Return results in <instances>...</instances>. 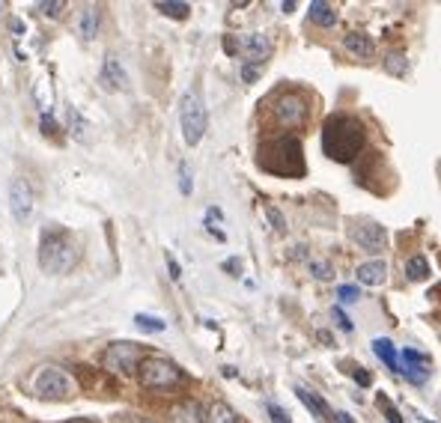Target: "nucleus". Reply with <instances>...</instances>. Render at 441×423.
Wrapping results in <instances>:
<instances>
[{"label":"nucleus","instance_id":"obj_1","mask_svg":"<svg viewBox=\"0 0 441 423\" xmlns=\"http://www.w3.org/2000/svg\"><path fill=\"white\" fill-rule=\"evenodd\" d=\"M322 153L337 161V164H349L355 161L367 146V128L361 119L349 116V114H331L322 123Z\"/></svg>","mask_w":441,"mask_h":423},{"label":"nucleus","instance_id":"obj_2","mask_svg":"<svg viewBox=\"0 0 441 423\" xmlns=\"http://www.w3.org/2000/svg\"><path fill=\"white\" fill-rule=\"evenodd\" d=\"M259 167L266 173L284 176V179H295L304 173V149L302 140L295 135H280L275 140H266L259 146Z\"/></svg>","mask_w":441,"mask_h":423},{"label":"nucleus","instance_id":"obj_3","mask_svg":"<svg viewBox=\"0 0 441 423\" xmlns=\"http://www.w3.org/2000/svg\"><path fill=\"white\" fill-rule=\"evenodd\" d=\"M78 263V245L72 233L66 230H45L42 245H39V266L48 275H66Z\"/></svg>","mask_w":441,"mask_h":423},{"label":"nucleus","instance_id":"obj_4","mask_svg":"<svg viewBox=\"0 0 441 423\" xmlns=\"http://www.w3.org/2000/svg\"><path fill=\"white\" fill-rule=\"evenodd\" d=\"M179 126H182V137L188 146H197L206 135V126H209L206 105L197 93H191V89L179 98Z\"/></svg>","mask_w":441,"mask_h":423},{"label":"nucleus","instance_id":"obj_5","mask_svg":"<svg viewBox=\"0 0 441 423\" xmlns=\"http://www.w3.org/2000/svg\"><path fill=\"white\" fill-rule=\"evenodd\" d=\"M140 385L153 388V390H164V388H176L182 381V370L167 358H144L137 367Z\"/></svg>","mask_w":441,"mask_h":423},{"label":"nucleus","instance_id":"obj_6","mask_svg":"<svg viewBox=\"0 0 441 423\" xmlns=\"http://www.w3.org/2000/svg\"><path fill=\"white\" fill-rule=\"evenodd\" d=\"M224 48L230 54H242L245 57L242 66H250V69H263V63L272 57V39L263 33H250V36H239V39L227 36Z\"/></svg>","mask_w":441,"mask_h":423},{"label":"nucleus","instance_id":"obj_7","mask_svg":"<svg viewBox=\"0 0 441 423\" xmlns=\"http://www.w3.org/2000/svg\"><path fill=\"white\" fill-rule=\"evenodd\" d=\"M307 98L302 93H280L275 98V107H272V116L280 128H298L307 123Z\"/></svg>","mask_w":441,"mask_h":423},{"label":"nucleus","instance_id":"obj_8","mask_svg":"<svg viewBox=\"0 0 441 423\" xmlns=\"http://www.w3.org/2000/svg\"><path fill=\"white\" fill-rule=\"evenodd\" d=\"M105 370L110 372H123V376H128V372H135L140 367V361H144V352H140L137 343H110L105 349Z\"/></svg>","mask_w":441,"mask_h":423},{"label":"nucleus","instance_id":"obj_9","mask_svg":"<svg viewBox=\"0 0 441 423\" xmlns=\"http://www.w3.org/2000/svg\"><path fill=\"white\" fill-rule=\"evenodd\" d=\"M399 364H403V370H399V376H403L406 381H412V385H426V379L433 376V364H429V358L424 355V352L417 349H403L399 352Z\"/></svg>","mask_w":441,"mask_h":423},{"label":"nucleus","instance_id":"obj_10","mask_svg":"<svg viewBox=\"0 0 441 423\" xmlns=\"http://www.w3.org/2000/svg\"><path fill=\"white\" fill-rule=\"evenodd\" d=\"M36 394L45 397V399H66L69 394V376L60 367H42L39 376L33 381Z\"/></svg>","mask_w":441,"mask_h":423},{"label":"nucleus","instance_id":"obj_11","mask_svg":"<svg viewBox=\"0 0 441 423\" xmlns=\"http://www.w3.org/2000/svg\"><path fill=\"white\" fill-rule=\"evenodd\" d=\"M9 209H12V218L18 224H24L33 215V188L21 176L9 182Z\"/></svg>","mask_w":441,"mask_h":423},{"label":"nucleus","instance_id":"obj_12","mask_svg":"<svg viewBox=\"0 0 441 423\" xmlns=\"http://www.w3.org/2000/svg\"><path fill=\"white\" fill-rule=\"evenodd\" d=\"M352 241L361 248V250H370V254H382L388 248V233L382 224H373V221H367V224H358L352 227Z\"/></svg>","mask_w":441,"mask_h":423},{"label":"nucleus","instance_id":"obj_13","mask_svg":"<svg viewBox=\"0 0 441 423\" xmlns=\"http://www.w3.org/2000/svg\"><path fill=\"white\" fill-rule=\"evenodd\" d=\"M98 84H102V89H107V93H116V89H126V87H128L126 69H123V63H119L114 54L105 57L102 72H98Z\"/></svg>","mask_w":441,"mask_h":423},{"label":"nucleus","instance_id":"obj_14","mask_svg":"<svg viewBox=\"0 0 441 423\" xmlns=\"http://www.w3.org/2000/svg\"><path fill=\"white\" fill-rule=\"evenodd\" d=\"M358 284L364 286H382L388 280V263L385 259H370V263H361L358 266Z\"/></svg>","mask_w":441,"mask_h":423},{"label":"nucleus","instance_id":"obj_15","mask_svg":"<svg viewBox=\"0 0 441 423\" xmlns=\"http://www.w3.org/2000/svg\"><path fill=\"white\" fill-rule=\"evenodd\" d=\"M373 352H376L379 358H382V364H385L390 372H399V370H403V364H399V349L394 346V340L376 337V340H373Z\"/></svg>","mask_w":441,"mask_h":423},{"label":"nucleus","instance_id":"obj_16","mask_svg":"<svg viewBox=\"0 0 441 423\" xmlns=\"http://www.w3.org/2000/svg\"><path fill=\"white\" fill-rule=\"evenodd\" d=\"M343 48L349 54L361 57V60H370L376 54V45H373V39H370L367 33H346L343 36Z\"/></svg>","mask_w":441,"mask_h":423},{"label":"nucleus","instance_id":"obj_17","mask_svg":"<svg viewBox=\"0 0 441 423\" xmlns=\"http://www.w3.org/2000/svg\"><path fill=\"white\" fill-rule=\"evenodd\" d=\"M295 394H298V399H302L304 406H307L310 411H313V415H316L319 420H331V415H334V411L328 408V402H325L322 397H319V394H313L310 388H302V385L295 388Z\"/></svg>","mask_w":441,"mask_h":423},{"label":"nucleus","instance_id":"obj_18","mask_svg":"<svg viewBox=\"0 0 441 423\" xmlns=\"http://www.w3.org/2000/svg\"><path fill=\"white\" fill-rule=\"evenodd\" d=\"M307 9H310L307 15H310L313 24H319V27H334L337 24V9L331 3H325V0H313Z\"/></svg>","mask_w":441,"mask_h":423},{"label":"nucleus","instance_id":"obj_19","mask_svg":"<svg viewBox=\"0 0 441 423\" xmlns=\"http://www.w3.org/2000/svg\"><path fill=\"white\" fill-rule=\"evenodd\" d=\"M98 21H102V15H98V6H84L81 15H78V30H81V36H84V39H96Z\"/></svg>","mask_w":441,"mask_h":423},{"label":"nucleus","instance_id":"obj_20","mask_svg":"<svg viewBox=\"0 0 441 423\" xmlns=\"http://www.w3.org/2000/svg\"><path fill=\"white\" fill-rule=\"evenodd\" d=\"M173 423H206V411L200 402H182L173 411Z\"/></svg>","mask_w":441,"mask_h":423},{"label":"nucleus","instance_id":"obj_21","mask_svg":"<svg viewBox=\"0 0 441 423\" xmlns=\"http://www.w3.org/2000/svg\"><path fill=\"white\" fill-rule=\"evenodd\" d=\"M406 277L415 280V284H424V280L429 277V263H426L424 254H415V257L406 259Z\"/></svg>","mask_w":441,"mask_h":423},{"label":"nucleus","instance_id":"obj_22","mask_svg":"<svg viewBox=\"0 0 441 423\" xmlns=\"http://www.w3.org/2000/svg\"><path fill=\"white\" fill-rule=\"evenodd\" d=\"M206 423H242V420H239V415L227 406V402H215V406L206 411Z\"/></svg>","mask_w":441,"mask_h":423},{"label":"nucleus","instance_id":"obj_23","mask_svg":"<svg viewBox=\"0 0 441 423\" xmlns=\"http://www.w3.org/2000/svg\"><path fill=\"white\" fill-rule=\"evenodd\" d=\"M87 132H89V123L81 116L78 107H69V135L75 140H87Z\"/></svg>","mask_w":441,"mask_h":423},{"label":"nucleus","instance_id":"obj_24","mask_svg":"<svg viewBox=\"0 0 441 423\" xmlns=\"http://www.w3.org/2000/svg\"><path fill=\"white\" fill-rule=\"evenodd\" d=\"M155 9H158V12H164L167 18H179V21L188 18V12H191V6H188V3H176V0H158Z\"/></svg>","mask_w":441,"mask_h":423},{"label":"nucleus","instance_id":"obj_25","mask_svg":"<svg viewBox=\"0 0 441 423\" xmlns=\"http://www.w3.org/2000/svg\"><path fill=\"white\" fill-rule=\"evenodd\" d=\"M385 69H388L390 75L403 78V75L408 72V60H406V54H399V51H390V54L385 57Z\"/></svg>","mask_w":441,"mask_h":423},{"label":"nucleus","instance_id":"obj_26","mask_svg":"<svg viewBox=\"0 0 441 423\" xmlns=\"http://www.w3.org/2000/svg\"><path fill=\"white\" fill-rule=\"evenodd\" d=\"M135 322H137V325L144 328V331H153V334H162V331L167 328L162 319H158V316H149V313H137Z\"/></svg>","mask_w":441,"mask_h":423},{"label":"nucleus","instance_id":"obj_27","mask_svg":"<svg viewBox=\"0 0 441 423\" xmlns=\"http://www.w3.org/2000/svg\"><path fill=\"white\" fill-rule=\"evenodd\" d=\"M266 411H268V420H272V423H293V420H289V415H286V411L280 408L277 402H272V399L266 402Z\"/></svg>","mask_w":441,"mask_h":423},{"label":"nucleus","instance_id":"obj_28","mask_svg":"<svg viewBox=\"0 0 441 423\" xmlns=\"http://www.w3.org/2000/svg\"><path fill=\"white\" fill-rule=\"evenodd\" d=\"M310 271H313L316 280H331V277H334V268H331L328 263H319V259H313V263H310Z\"/></svg>","mask_w":441,"mask_h":423},{"label":"nucleus","instance_id":"obj_29","mask_svg":"<svg viewBox=\"0 0 441 423\" xmlns=\"http://www.w3.org/2000/svg\"><path fill=\"white\" fill-rule=\"evenodd\" d=\"M331 316L337 319V328H340V331H346V334H352V331H355L352 319H349V316H346V313H343V310H340V307H334V310H331Z\"/></svg>","mask_w":441,"mask_h":423},{"label":"nucleus","instance_id":"obj_30","mask_svg":"<svg viewBox=\"0 0 441 423\" xmlns=\"http://www.w3.org/2000/svg\"><path fill=\"white\" fill-rule=\"evenodd\" d=\"M337 298L343 301V304H355V301L361 298V292H358V286H340L337 289Z\"/></svg>","mask_w":441,"mask_h":423},{"label":"nucleus","instance_id":"obj_31","mask_svg":"<svg viewBox=\"0 0 441 423\" xmlns=\"http://www.w3.org/2000/svg\"><path fill=\"white\" fill-rule=\"evenodd\" d=\"M191 176H188V167L182 164V167H179V191H182V194L188 197V194H191Z\"/></svg>","mask_w":441,"mask_h":423},{"label":"nucleus","instance_id":"obj_32","mask_svg":"<svg viewBox=\"0 0 441 423\" xmlns=\"http://www.w3.org/2000/svg\"><path fill=\"white\" fill-rule=\"evenodd\" d=\"M39 9H42L45 15L57 18V15H60V9H66V3H63V0H51V3H39Z\"/></svg>","mask_w":441,"mask_h":423},{"label":"nucleus","instance_id":"obj_33","mask_svg":"<svg viewBox=\"0 0 441 423\" xmlns=\"http://www.w3.org/2000/svg\"><path fill=\"white\" fill-rule=\"evenodd\" d=\"M266 215H268V221H272V224L277 227V230H286V221L280 218V212L277 209H272V206H266Z\"/></svg>","mask_w":441,"mask_h":423},{"label":"nucleus","instance_id":"obj_34","mask_svg":"<svg viewBox=\"0 0 441 423\" xmlns=\"http://www.w3.org/2000/svg\"><path fill=\"white\" fill-rule=\"evenodd\" d=\"M379 406L385 408V415H388L385 420H388V423H403V417H399V411H397V408H388V399H379Z\"/></svg>","mask_w":441,"mask_h":423},{"label":"nucleus","instance_id":"obj_35","mask_svg":"<svg viewBox=\"0 0 441 423\" xmlns=\"http://www.w3.org/2000/svg\"><path fill=\"white\" fill-rule=\"evenodd\" d=\"M331 423H355V417L349 415V411H334V415H331Z\"/></svg>","mask_w":441,"mask_h":423},{"label":"nucleus","instance_id":"obj_36","mask_svg":"<svg viewBox=\"0 0 441 423\" xmlns=\"http://www.w3.org/2000/svg\"><path fill=\"white\" fill-rule=\"evenodd\" d=\"M167 268H170V277H173V280L182 277V268H179V263H176L173 257H167Z\"/></svg>","mask_w":441,"mask_h":423},{"label":"nucleus","instance_id":"obj_37","mask_svg":"<svg viewBox=\"0 0 441 423\" xmlns=\"http://www.w3.org/2000/svg\"><path fill=\"white\" fill-rule=\"evenodd\" d=\"M259 78V69H250V66H242V80L245 84H250V80Z\"/></svg>","mask_w":441,"mask_h":423},{"label":"nucleus","instance_id":"obj_38","mask_svg":"<svg viewBox=\"0 0 441 423\" xmlns=\"http://www.w3.org/2000/svg\"><path fill=\"white\" fill-rule=\"evenodd\" d=\"M355 381H358V385H364V388H367V385H370V376H367L364 370H355Z\"/></svg>","mask_w":441,"mask_h":423},{"label":"nucleus","instance_id":"obj_39","mask_svg":"<svg viewBox=\"0 0 441 423\" xmlns=\"http://www.w3.org/2000/svg\"><path fill=\"white\" fill-rule=\"evenodd\" d=\"M42 128H45V135H51L54 132V119L51 116H42Z\"/></svg>","mask_w":441,"mask_h":423},{"label":"nucleus","instance_id":"obj_40","mask_svg":"<svg viewBox=\"0 0 441 423\" xmlns=\"http://www.w3.org/2000/svg\"><path fill=\"white\" fill-rule=\"evenodd\" d=\"M69 423H89V420H69Z\"/></svg>","mask_w":441,"mask_h":423}]
</instances>
